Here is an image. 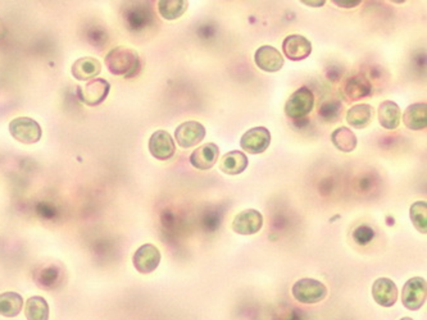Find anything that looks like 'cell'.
<instances>
[{"label": "cell", "instance_id": "obj_1", "mask_svg": "<svg viewBox=\"0 0 427 320\" xmlns=\"http://www.w3.org/2000/svg\"><path fill=\"white\" fill-rule=\"evenodd\" d=\"M104 62L109 72L115 76L131 77L140 68V57L138 51L128 46H117L109 51Z\"/></svg>", "mask_w": 427, "mask_h": 320}, {"label": "cell", "instance_id": "obj_2", "mask_svg": "<svg viewBox=\"0 0 427 320\" xmlns=\"http://www.w3.org/2000/svg\"><path fill=\"white\" fill-rule=\"evenodd\" d=\"M292 294L297 301L311 305L324 301L327 297V289L324 283L317 279L303 278L295 282L292 289Z\"/></svg>", "mask_w": 427, "mask_h": 320}, {"label": "cell", "instance_id": "obj_3", "mask_svg": "<svg viewBox=\"0 0 427 320\" xmlns=\"http://www.w3.org/2000/svg\"><path fill=\"white\" fill-rule=\"evenodd\" d=\"M9 132L14 140L24 145L36 144L43 135L38 122L29 117H19L11 120Z\"/></svg>", "mask_w": 427, "mask_h": 320}, {"label": "cell", "instance_id": "obj_4", "mask_svg": "<svg viewBox=\"0 0 427 320\" xmlns=\"http://www.w3.org/2000/svg\"><path fill=\"white\" fill-rule=\"evenodd\" d=\"M314 95L308 88H300L292 94L285 104V113L292 120H302L312 112Z\"/></svg>", "mask_w": 427, "mask_h": 320}, {"label": "cell", "instance_id": "obj_5", "mask_svg": "<svg viewBox=\"0 0 427 320\" xmlns=\"http://www.w3.org/2000/svg\"><path fill=\"white\" fill-rule=\"evenodd\" d=\"M426 279L422 277L411 278L403 287V305H404V308L408 309L411 311L420 310L426 302Z\"/></svg>", "mask_w": 427, "mask_h": 320}, {"label": "cell", "instance_id": "obj_6", "mask_svg": "<svg viewBox=\"0 0 427 320\" xmlns=\"http://www.w3.org/2000/svg\"><path fill=\"white\" fill-rule=\"evenodd\" d=\"M77 90V95L83 104L89 107H96L107 99L110 91V83L104 78H94Z\"/></svg>", "mask_w": 427, "mask_h": 320}, {"label": "cell", "instance_id": "obj_7", "mask_svg": "<svg viewBox=\"0 0 427 320\" xmlns=\"http://www.w3.org/2000/svg\"><path fill=\"white\" fill-rule=\"evenodd\" d=\"M271 144V133L266 127H254L245 132L240 138V146L249 154H262Z\"/></svg>", "mask_w": 427, "mask_h": 320}, {"label": "cell", "instance_id": "obj_8", "mask_svg": "<svg viewBox=\"0 0 427 320\" xmlns=\"http://www.w3.org/2000/svg\"><path fill=\"white\" fill-rule=\"evenodd\" d=\"M205 138V127L197 120H187L181 123L176 131L175 138L176 143L182 149H189L200 144Z\"/></svg>", "mask_w": 427, "mask_h": 320}, {"label": "cell", "instance_id": "obj_9", "mask_svg": "<svg viewBox=\"0 0 427 320\" xmlns=\"http://www.w3.org/2000/svg\"><path fill=\"white\" fill-rule=\"evenodd\" d=\"M160 252L157 246L145 244L140 246L133 257L135 269L141 274H149L160 267Z\"/></svg>", "mask_w": 427, "mask_h": 320}, {"label": "cell", "instance_id": "obj_10", "mask_svg": "<svg viewBox=\"0 0 427 320\" xmlns=\"http://www.w3.org/2000/svg\"><path fill=\"white\" fill-rule=\"evenodd\" d=\"M148 148H149V153L152 154V157L158 160H168L176 153V146H175L173 136L165 130H158V131L154 132L149 138Z\"/></svg>", "mask_w": 427, "mask_h": 320}, {"label": "cell", "instance_id": "obj_11", "mask_svg": "<svg viewBox=\"0 0 427 320\" xmlns=\"http://www.w3.org/2000/svg\"><path fill=\"white\" fill-rule=\"evenodd\" d=\"M263 227V217L255 209H247L237 214L232 222V229L237 234L252 236L259 232Z\"/></svg>", "mask_w": 427, "mask_h": 320}, {"label": "cell", "instance_id": "obj_12", "mask_svg": "<svg viewBox=\"0 0 427 320\" xmlns=\"http://www.w3.org/2000/svg\"><path fill=\"white\" fill-rule=\"evenodd\" d=\"M282 51L289 61L300 62L312 54V44L302 35H289L282 41Z\"/></svg>", "mask_w": 427, "mask_h": 320}, {"label": "cell", "instance_id": "obj_13", "mask_svg": "<svg viewBox=\"0 0 427 320\" xmlns=\"http://www.w3.org/2000/svg\"><path fill=\"white\" fill-rule=\"evenodd\" d=\"M254 62L258 68L267 73H276L284 66V57L274 46L263 45L255 51Z\"/></svg>", "mask_w": 427, "mask_h": 320}, {"label": "cell", "instance_id": "obj_14", "mask_svg": "<svg viewBox=\"0 0 427 320\" xmlns=\"http://www.w3.org/2000/svg\"><path fill=\"white\" fill-rule=\"evenodd\" d=\"M372 297L380 306L391 308L398 300L396 283L389 278H379L372 284Z\"/></svg>", "mask_w": 427, "mask_h": 320}, {"label": "cell", "instance_id": "obj_15", "mask_svg": "<svg viewBox=\"0 0 427 320\" xmlns=\"http://www.w3.org/2000/svg\"><path fill=\"white\" fill-rule=\"evenodd\" d=\"M341 91H343V95L346 100L357 101L370 96L372 93V86L364 76L356 75L345 80Z\"/></svg>", "mask_w": 427, "mask_h": 320}, {"label": "cell", "instance_id": "obj_16", "mask_svg": "<svg viewBox=\"0 0 427 320\" xmlns=\"http://www.w3.org/2000/svg\"><path fill=\"white\" fill-rule=\"evenodd\" d=\"M220 157V149L216 144H205L192 151L190 163L199 170H208L215 167Z\"/></svg>", "mask_w": 427, "mask_h": 320}, {"label": "cell", "instance_id": "obj_17", "mask_svg": "<svg viewBox=\"0 0 427 320\" xmlns=\"http://www.w3.org/2000/svg\"><path fill=\"white\" fill-rule=\"evenodd\" d=\"M71 72L77 81H90L102 72V63L96 58H80L72 64Z\"/></svg>", "mask_w": 427, "mask_h": 320}, {"label": "cell", "instance_id": "obj_18", "mask_svg": "<svg viewBox=\"0 0 427 320\" xmlns=\"http://www.w3.org/2000/svg\"><path fill=\"white\" fill-rule=\"evenodd\" d=\"M403 123L412 131H421L427 127L426 103L409 105L403 114Z\"/></svg>", "mask_w": 427, "mask_h": 320}, {"label": "cell", "instance_id": "obj_19", "mask_svg": "<svg viewBox=\"0 0 427 320\" xmlns=\"http://www.w3.org/2000/svg\"><path fill=\"white\" fill-rule=\"evenodd\" d=\"M248 157L244 153L239 150L230 151L221 159L220 170L227 176H237L248 168Z\"/></svg>", "mask_w": 427, "mask_h": 320}, {"label": "cell", "instance_id": "obj_20", "mask_svg": "<svg viewBox=\"0 0 427 320\" xmlns=\"http://www.w3.org/2000/svg\"><path fill=\"white\" fill-rule=\"evenodd\" d=\"M402 112L396 101L385 100L379 107V122L385 130H396L401 125Z\"/></svg>", "mask_w": 427, "mask_h": 320}, {"label": "cell", "instance_id": "obj_21", "mask_svg": "<svg viewBox=\"0 0 427 320\" xmlns=\"http://www.w3.org/2000/svg\"><path fill=\"white\" fill-rule=\"evenodd\" d=\"M375 117V109L369 104H358L346 113V122L354 128L362 130L370 125Z\"/></svg>", "mask_w": 427, "mask_h": 320}, {"label": "cell", "instance_id": "obj_22", "mask_svg": "<svg viewBox=\"0 0 427 320\" xmlns=\"http://www.w3.org/2000/svg\"><path fill=\"white\" fill-rule=\"evenodd\" d=\"M153 19L152 13L149 12L148 9L138 8V6L131 8L130 11L126 12V16H125V21H126L128 29L131 31H143V30H145L149 26L152 25Z\"/></svg>", "mask_w": 427, "mask_h": 320}, {"label": "cell", "instance_id": "obj_23", "mask_svg": "<svg viewBox=\"0 0 427 320\" xmlns=\"http://www.w3.org/2000/svg\"><path fill=\"white\" fill-rule=\"evenodd\" d=\"M24 299L17 292L0 294V315L6 318H16L22 311Z\"/></svg>", "mask_w": 427, "mask_h": 320}, {"label": "cell", "instance_id": "obj_24", "mask_svg": "<svg viewBox=\"0 0 427 320\" xmlns=\"http://www.w3.org/2000/svg\"><path fill=\"white\" fill-rule=\"evenodd\" d=\"M25 316L27 320H49V305L44 297H30L26 302Z\"/></svg>", "mask_w": 427, "mask_h": 320}, {"label": "cell", "instance_id": "obj_25", "mask_svg": "<svg viewBox=\"0 0 427 320\" xmlns=\"http://www.w3.org/2000/svg\"><path fill=\"white\" fill-rule=\"evenodd\" d=\"M331 143L338 150L343 153H351L357 148L356 135L346 127H340L332 132Z\"/></svg>", "mask_w": 427, "mask_h": 320}, {"label": "cell", "instance_id": "obj_26", "mask_svg": "<svg viewBox=\"0 0 427 320\" xmlns=\"http://www.w3.org/2000/svg\"><path fill=\"white\" fill-rule=\"evenodd\" d=\"M189 3L185 0H160L158 1V12L167 21L180 19L187 11Z\"/></svg>", "mask_w": 427, "mask_h": 320}, {"label": "cell", "instance_id": "obj_27", "mask_svg": "<svg viewBox=\"0 0 427 320\" xmlns=\"http://www.w3.org/2000/svg\"><path fill=\"white\" fill-rule=\"evenodd\" d=\"M409 217L412 224L418 232L426 234L427 232V205L426 201H416L409 209Z\"/></svg>", "mask_w": 427, "mask_h": 320}, {"label": "cell", "instance_id": "obj_28", "mask_svg": "<svg viewBox=\"0 0 427 320\" xmlns=\"http://www.w3.org/2000/svg\"><path fill=\"white\" fill-rule=\"evenodd\" d=\"M61 269H58L56 267H46L40 270L35 281L38 284V287L44 289H53L57 286L61 281Z\"/></svg>", "mask_w": 427, "mask_h": 320}, {"label": "cell", "instance_id": "obj_29", "mask_svg": "<svg viewBox=\"0 0 427 320\" xmlns=\"http://www.w3.org/2000/svg\"><path fill=\"white\" fill-rule=\"evenodd\" d=\"M341 104L339 100H325L319 108V117L324 120L335 122L341 115Z\"/></svg>", "mask_w": 427, "mask_h": 320}, {"label": "cell", "instance_id": "obj_30", "mask_svg": "<svg viewBox=\"0 0 427 320\" xmlns=\"http://www.w3.org/2000/svg\"><path fill=\"white\" fill-rule=\"evenodd\" d=\"M375 237L374 229L369 226L358 227L353 232V239L357 242L358 245H367Z\"/></svg>", "mask_w": 427, "mask_h": 320}, {"label": "cell", "instance_id": "obj_31", "mask_svg": "<svg viewBox=\"0 0 427 320\" xmlns=\"http://www.w3.org/2000/svg\"><path fill=\"white\" fill-rule=\"evenodd\" d=\"M334 4L340 8H345V9H351V8H356V6H361L362 1L361 0H356V1H345V0H340V1H334Z\"/></svg>", "mask_w": 427, "mask_h": 320}, {"label": "cell", "instance_id": "obj_32", "mask_svg": "<svg viewBox=\"0 0 427 320\" xmlns=\"http://www.w3.org/2000/svg\"><path fill=\"white\" fill-rule=\"evenodd\" d=\"M304 6H313V8H319L325 6V1H302Z\"/></svg>", "mask_w": 427, "mask_h": 320}, {"label": "cell", "instance_id": "obj_33", "mask_svg": "<svg viewBox=\"0 0 427 320\" xmlns=\"http://www.w3.org/2000/svg\"><path fill=\"white\" fill-rule=\"evenodd\" d=\"M4 35H6V26L3 24V21L0 19V38H4Z\"/></svg>", "mask_w": 427, "mask_h": 320}, {"label": "cell", "instance_id": "obj_34", "mask_svg": "<svg viewBox=\"0 0 427 320\" xmlns=\"http://www.w3.org/2000/svg\"><path fill=\"white\" fill-rule=\"evenodd\" d=\"M399 320H413V319H412V318H409V316H406V318H402V319H399Z\"/></svg>", "mask_w": 427, "mask_h": 320}]
</instances>
